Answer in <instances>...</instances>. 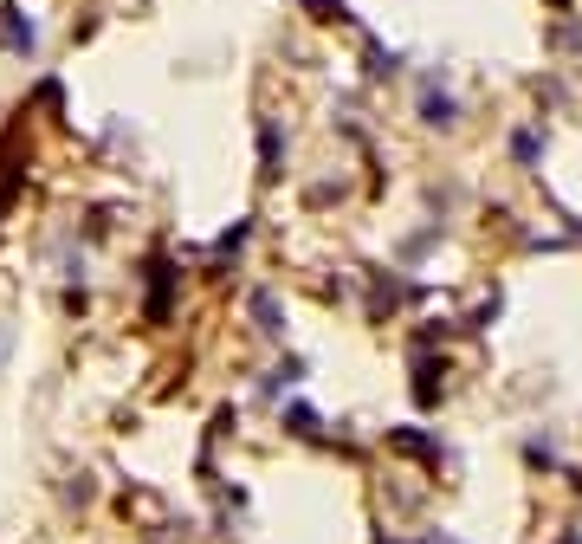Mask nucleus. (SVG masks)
Listing matches in <instances>:
<instances>
[{
    "label": "nucleus",
    "instance_id": "obj_1",
    "mask_svg": "<svg viewBox=\"0 0 582 544\" xmlns=\"http://www.w3.org/2000/svg\"><path fill=\"white\" fill-rule=\"evenodd\" d=\"M0 46H7L13 59H33V52H39V26L26 20V13L13 7V0H7V7H0Z\"/></svg>",
    "mask_w": 582,
    "mask_h": 544
},
{
    "label": "nucleus",
    "instance_id": "obj_5",
    "mask_svg": "<svg viewBox=\"0 0 582 544\" xmlns=\"http://www.w3.org/2000/svg\"><path fill=\"white\" fill-rule=\"evenodd\" d=\"M285 421H291V434H317V415H311V408H291Z\"/></svg>",
    "mask_w": 582,
    "mask_h": 544
},
{
    "label": "nucleus",
    "instance_id": "obj_4",
    "mask_svg": "<svg viewBox=\"0 0 582 544\" xmlns=\"http://www.w3.org/2000/svg\"><path fill=\"white\" fill-rule=\"evenodd\" d=\"M421 117H427V124H453V98H447V91H427V98H421Z\"/></svg>",
    "mask_w": 582,
    "mask_h": 544
},
{
    "label": "nucleus",
    "instance_id": "obj_3",
    "mask_svg": "<svg viewBox=\"0 0 582 544\" xmlns=\"http://www.w3.org/2000/svg\"><path fill=\"white\" fill-rule=\"evenodd\" d=\"M298 376H304V363H298V357L272 363V370H266V396H279V389H291V383H298Z\"/></svg>",
    "mask_w": 582,
    "mask_h": 544
},
{
    "label": "nucleus",
    "instance_id": "obj_2",
    "mask_svg": "<svg viewBox=\"0 0 582 544\" xmlns=\"http://www.w3.org/2000/svg\"><path fill=\"white\" fill-rule=\"evenodd\" d=\"M253 318H259V331H266V337H279V331H285L279 298H272V292H253Z\"/></svg>",
    "mask_w": 582,
    "mask_h": 544
}]
</instances>
